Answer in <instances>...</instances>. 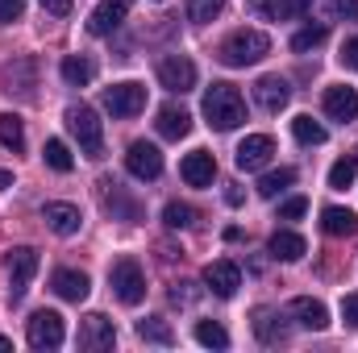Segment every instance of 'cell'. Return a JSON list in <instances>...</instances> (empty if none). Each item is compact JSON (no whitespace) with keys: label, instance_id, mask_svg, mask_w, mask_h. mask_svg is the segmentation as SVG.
Listing matches in <instances>:
<instances>
[{"label":"cell","instance_id":"d590c367","mask_svg":"<svg viewBox=\"0 0 358 353\" xmlns=\"http://www.w3.org/2000/svg\"><path fill=\"white\" fill-rule=\"evenodd\" d=\"M304 212H308V200L304 195H292V200L279 204V220H300Z\"/></svg>","mask_w":358,"mask_h":353},{"label":"cell","instance_id":"ac0fdd59","mask_svg":"<svg viewBox=\"0 0 358 353\" xmlns=\"http://www.w3.org/2000/svg\"><path fill=\"white\" fill-rule=\"evenodd\" d=\"M255 100H259L267 112H283L287 100H292V88H287L283 75H263V80L255 84Z\"/></svg>","mask_w":358,"mask_h":353},{"label":"cell","instance_id":"5bb4252c","mask_svg":"<svg viewBox=\"0 0 358 353\" xmlns=\"http://www.w3.org/2000/svg\"><path fill=\"white\" fill-rule=\"evenodd\" d=\"M275 154V142L267 133H250L242 146H238V171H263Z\"/></svg>","mask_w":358,"mask_h":353},{"label":"cell","instance_id":"52a82bcc","mask_svg":"<svg viewBox=\"0 0 358 353\" xmlns=\"http://www.w3.org/2000/svg\"><path fill=\"white\" fill-rule=\"evenodd\" d=\"M104 108L113 112V117H138L142 108H146V88L142 84H134V80H125V84H113V88H104Z\"/></svg>","mask_w":358,"mask_h":353},{"label":"cell","instance_id":"1f68e13d","mask_svg":"<svg viewBox=\"0 0 358 353\" xmlns=\"http://www.w3.org/2000/svg\"><path fill=\"white\" fill-rule=\"evenodd\" d=\"M163 225H167V229H187V225H196V208L171 200V204L163 208Z\"/></svg>","mask_w":358,"mask_h":353},{"label":"cell","instance_id":"6da1fadb","mask_svg":"<svg viewBox=\"0 0 358 353\" xmlns=\"http://www.w3.org/2000/svg\"><path fill=\"white\" fill-rule=\"evenodd\" d=\"M204 117H208V125H213L217 133L238 129V125L246 121V100H242V91L234 88V84H213V88L204 91Z\"/></svg>","mask_w":358,"mask_h":353},{"label":"cell","instance_id":"b9f144b4","mask_svg":"<svg viewBox=\"0 0 358 353\" xmlns=\"http://www.w3.org/2000/svg\"><path fill=\"white\" fill-rule=\"evenodd\" d=\"M4 187H13V175H8V171H0V191H4Z\"/></svg>","mask_w":358,"mask_h":353},{"label":"cell","instance_id":"e575fe53","mask_svg":"<svg viewBox=\"0 0 358 353\" xmlns=\"http://www.w3.org/2000/svg\"><path fill=\"white\" fill-rule=\"evenodd\" d=\"M221 8H225V0H187V17H192V21H200V25H204V21H213Z\"/></svg>","mask_w":358,"mask_h":353},{"label":"cell","instance_id":"74e56055","mask_svg":"<svg viewBox=\"0 0 358 353\" xmlns=\"http://www.w3.org/2000/svg\"><path fill=\"white\" fill-rule=\"evenodd\" d=\"M342 320H346V329H358V295L342 299Z\"/></svg>","mask_w":358,"mask_h":353},{"label":"cell","instance_id":"2e32d148","mask_svg":"<svg viewBox=\"0 0 358 353\" xmlns=\"http://www.w3.org/2000/svg\"><path fill=\"white\" fill-rule=\"evenodd\" d=\"M125 13H129V0H100L88 17V33H96V38L113 33V29L125 21Z\"/></svg>","mask_w":358,"mask_h":353},{"label":"cell","instance_id":"836d02e7","mask_svg":"<svg viewBox=\"0 0 358 353\" xmlns=\"http://www.w3.org/2000/svg\"><path fill=\"white\" fill-rule=\"evenodd\" d=\"M255 333H259L267 345H279V341L287 337V333H283V324H275V316H271V312H259V320H255Z\"/></svg>","mask_w":358,"mask_h":353},{"label":"cell","instance_id":"8992f818","mask_svg":"<svg viewBox=\"0 0 358 353\" xmlns=\"http://www.w3.org/2000/svg\"><path fill=\"white\" fill-rule=\"evenodd\" d=\"M4 270H8V295H13V303L25 295V287H29V278L38 274V250H29V246H13L8 254H4Z\"/></svg>","mask_w":358,"mask_h":353},{"label":"cell","instance_id":"d4e9b609","mask_svg":"<svg viewBox=\"0 0 358 353\" xmlns=\"http://www.w3.org/2000/svg\"><path fill=\"white\" fill-rule=\"evenodd\" d=\"M0 146L4 150H25V125L17 112H0Z\"/></svg>","mask_w":358,"mask_h":353},{"label":"cell","instance_id":"ba28073f","mask_svg":"<svg viewBox=\"0 0 358 353\" xmlns=\"http://www.w3.org/2000/svg\"><path fill=\"white\" fill-rule=\"evenodd\" d=\"M204 287H208L217 299H234L238 287H242V270L229 262V258H217V262L204 266Z\"/></svg>","mask_w":358,"mask_h":353},{"label":"cell","instance_id":"7bdbcfd3","mask_svg":"<svg viewBox=\"0 0 358 353\" xmlns=\"http://www.w3.org/2000/svg\"><path fill=\"white\" fill-rule=\"evenodd\" d=\"M8 350H13V341H8V337L0 333V353H8Z\"/></svg>","mask_w":358,"mask_h":353},{"label":"cell","instance_id":"ffe728a7","mask_svg":"<svg viewBox=\"0 0 358 353\" xmlns=\"http://www.w3.org/2000/svg\"><path fill=\"white\" fill-rule=\"evenodd\" d=\"M250 8L259 17H271V21H292V17H304L313 8V0H255Z\"/></svg>","mask_w":358,"mask_h":353},{"label":"cell","instance_id":"277c9868","mask_svg":"<svg viewBox=\"0 0 358 353\" xmlns=\"http://www.w3.org/2000/svg\"><path fill=\"white\" fill-rule=\"evenodd\" d=\"M108 283H113V295L125 303V308H138L146 299V274L134 258H117L108 266Z\"/></svg>","mask_w":358,"mask_h":353},{"label":"cell","instance_id":"3957f363","mask_svg":"<svg viewBox=\"0 0 358 353\" xmlns=\"http://www.w3.org/2000/svg\"><path fill=\"white\" fill-rule=\"evenodd\" d=\"M67 129H71V137L80 142V150L88 158L104 154V125H100V117L92 112L88 104H71L67 108Z\"/></svg>","mask_w":358,"mask_h":353},{"label":"cell","instance_id":"83f0119b","mask_svg":"<svg viewBox=\"0 0 358 353\" xmlns=\"http://www.w3.org/2000/svg\"><path fill=\"white\" fill-rule=\"evenodd\" d=\"M138 337H142V341H150V345H171V341H176L171 324H167V320H159V316L138 320Z\"/></svg>","mask_w":358,"mask_h":353},{"label":"cell","instance_id":"9a60e30c","mask_svg":"<svg viewBox=\"0 0 358 353\" xmlns=\"http://www.w3.org/2000/svg\"><path fill=\"white\" fill-rule=\"evenodd\" d=\"M179 175L187 187H208L213 179H217V158L208 154V150H192L183 163H179Z\"/></svg>","mask_w":358,"mask_h":353},{"label":"cell","instance_id":"60d3db41","mask_svg":"<svg viewBox=\"0 0 358 353\" xmlns=\"http://www.w3.org/2000/svg\"><path fill=\"white\" fill-rule=\"evenodd\" d=\"M342 63H346L350 71H358V38H350V42L342 46Z\"/></svg>","mask_w":358,"mask_h":353},{"label":"cell","instance_id":"ee69618b","mask_svg":"<svg viewBox=\"0 0 358 353\" xmlns=\"http://www.w3.org/2000/svg\"><path fill=\"white\" fill-rule=\"evenodd\" d=\"M159 4H163V0H159Z\"/></svg>","mask_w":358,"mask_h":353},{"label":"cell","instance_id":"cb8c5ba5","mask_svg":"<svg viewBox=\"0 0 358 353\" xmlns=\"http://www.w3.org/2000/svg\"><path fill=\"white\" fill-rule=\"evenodd\" d=\"M59 71H63V80H67L71 88H84V84H92V80H96V63H92V59H84V54H67Z\"/></svg>","mask_w":358,"mask_h":353},{"label":"cell","instance_id":"4316f807","mask_svg":"<svg viewBox=\"0 0 358 353\" xmlns=\"http://www.w3.org/2000/svg\"><path fill=\"white\" fill-rule=\"evenodd\" d=\"M42 158H46V167H50V171H59V175H67V171L76 167V158H71V150H67V142H59V137H50V142H46V150H42Z\"/></svg>","mask_w":358,"mask_h":353},{"label":"cell","instance_id":"5b68a950","mask_svg":"<svg viewBox=\"0 0 358 353\" xmlns=\"http://www.w3.org/2000/svg\"><path fill=\"white\" fill-rule=\"evenodd\" d=\"M63 337H67L63 316L50 312V308H38V312L29 316V324H25V341H29V350H59Z\"/></svg>","mask_w":358,"mask_h":353},{"label":"cell","instance_id":"484cf974","mask_svg":"<svg viewBox=\"0 0 358 353\" xmlns=\"http://www.w3.org/2000/svg\"><path fill=\"white\" fill-rule=\"evenodd\" d=\"M292 133H296V142L300 146H321L329 133H325V125L321 121H313V117H296L292 121Z\"/></svg>","mask_w":358,"mask_h":353},{"label":"cell","instance_id":"7c38bea8","mask_svg":"<svg viewBox=\"0 0 358 353\" xmlns=\"http://www.w3.org/2000/svg\"><path fill=\"white\" fill-rule=\"evenodd\" d=\"M42 220L50 225V233H59V237H71V233H80V225H84V212H80L76 204L50 200V204L42 208Z\"/></svg>","mask_w":358,"mask_h":353},{"label":"cell","instance_id":"ab89813d","mask_svg":"<svg viewBox=\"0 0 358 353\" xmlns=\"http://www.w3.org/2000/svg\"><path fill=\"white\" fill-rule=\"evenodd\" d=\"M71 4H76V0H42V8H46L50 17H67V13H71Z\"/></svg>","mask_w":358,"mask_h":353},{"label":"cell","instance_id":"4dcf8cb0","mask_svg":"<svg viewBox=\"0 0 358 353\" xmlns=\"http://www.w3.org/2000/svg\"><path fill=\"white\" fill-rule=\"evenodd\" d=\"M358 175V158L355 154H346V158H338L334 167H329V187H338V191H346Z\"/></svg>","mask_w":358,"mask_h":353},{"label":"cell","instance_id":"603a6c76","mask_svg":"<svg viewBox=\"0 0 358 353\" xmlns=\"http://www.w3.org/2000/svg\"><path fill=\"white\" fill-rule=\"evenodd\" d=\"M321 229H325L329 237H350L358 229V216L350 208H325V212H321Z\"/></svg>","mask_w":358,"mask_h":353},{"label":"cell","instance_id":"d6a6232c","mask_svg":"<svg viewBox=\"0 0 358 353\" xmlns=\"http://www.w3.org/2000/svg\"><path fill=\"white\" fill-rule=\"evenodd\" d=\"M325 38H329V29H325V25H304L300 33H292V50H296V54H304V50L321 46Z\"/></svg>","mask_w":358,"mask_h":353},{"label":"cell","instance_id":"30bf717a","mask_svg":"<svg viewBox=\"0 0 358 353\" xmlns=\"http://www.w3.org/2000/svg\"><path fill=\"white\" fill-rule=\"evenodd\" d=\"M125 171L134 179H159L163 175V154H159V146L134 142V146L125 150Z\"/></svg>","mask_w":358,"mask_h":353},{"label":"cell","instance_id":"f1b7e54d","mask_svg":"<svg viewBox=\"0 0 358 353\" xmlns=\"http://www.w3.org/2000/svg\"><path fill=\"white\" fill-rule=\"evenodd\" d=\"M292 183H296V171H292V167L267 171V175L259 179V195H263V200H275V195H279L283 187H292Z\"/></svg>","mask_w":358,"mask_h":353},{"label":"cell","instance_id":"4fadbf2b","mask_svg":"<svg viewBox=\"0 0 358 353\" xmlns=\"http://www.w3.org/2000/svg\"><path fill=\"white\" fill-rule=\"evenodd\" d=\"M287 316H292V320H296L300 329H313V333L329 329V308H325L321 299H308V295L292 299V303H287Z\"/></svg>","mask_w":358,"mask_h":353},{"label":"cell","instance_id":"e0dca14e","mask_svg":"<svg viewBox=\"0 0 358 353\" xmlns=\"http://www.w3.org/2000/svg\"><path fill=\"white\" fill-rule=\"evenodd\" d=\"M50 287H55L59 299H67V303H84L88 291H92V278L84 274V270H55Z\"/></svg>","mask_w":358,"mask_h":353},{"label":"cell","instance_id":"d6986e66","mask_svg":"<svg viewBox=\"0 0 358 353\" xmlns=\"http://www.w3.org/2000/svg\"><path fill=\"white\" fill-rule=\"evenodd\" d=\"M325 112H329L334 121H355V117H358V91L346 88V84L329 88V91H325Z\"/></svg>","mask_w":358,"mask_h":353},{"label":"cell","instance_id":"44dd1931","mask_svg":"<svg viewBox=\"0 0 358 353\" xmlns=\"http://www.w3.org/2000/svg\"><path fill=\"white\" fill-rule=\"evenodd\" d=\"M159 133H163V137H171V142L187 137V133H192V112H187V108H179V104L159 108Z\"/></svg>","mask_w":358,"mask_h":353},{"label":"cell","instance_id":"8fae6325","mask_svg":"<svg viewBox=\"0 0 358 353\" xmlns=\"http://www.w3.org/2000/svg\"><path fill=\"white\" fill-rule=\"evenodd\" d=\"M159 84L167 91H192L196 88V63L192 59H183V54H171V59H163L159 63Z\"/></svg>","mask_w":358,"mask_h":353},{"label":"cell","instance_id":"7402d4cb","mask_svg":"<svg viewBox=\"0 0 358 353\" xmlns=\"http://www.w3.org/2000/svg\"><path fill=\"white\" fill-rule=\"evenodd\" d=\"M271 254H275L279 262H300V258L308 254V241H304L300 233H292V229H279V233L271 237Z\"/></svg>","mask_w":358,"mask_h":353},{"label":"cell","instance_id":"7a4b0ae2","mask_svg":"<svg viewBox=\"0 0 358 353\" xmlns=\"http://www.w3.org/2000/svg\"><path fill=\"white\" fill-rule=\"evenodd\" d=\"M267 54H271V38L263 29H238L221 46V63L225 67H250V63H259Z\"/></svg>","mask_w":358,"mask_h":353},{"label":"cell","instance_id":"8d00e7d4","mask_svg":"<svg viewBox=\"0 0 358 353\" xmlns=\"http://www.w3.org/2000/svg\"><path fill=\"white\" fill-rule=\"evenodd\" d=\"M25 13V0H0V25H8V21H17Z\"/></svg>","mask_w":358,"mask_h":353},{"label":"cell","instance_id":"f546056e","mask_svg":"<svg viewBox=\"0 0 358 353\" xmlns=\"http://www.w3.org/2000/svg\"><path fill=\"white\" fill-rule=\"evenodd\" d=\"M196 341H200L204 350H225V345H229V333H225L217 320H200V324H196Z\"/></svg>","mask_w":358,"mask_h":353},{"label":"cell","instance_id":"f35d334b","mask_svg":"<svg viewBox=\"0 0 358 353\" xmlns=\"http://www.w3.org/2000/svg\"><path fill=\"white\" fill-rule=\"evenodd\" d=\"M334 17H358V0H329Z\"/></svg>","mask_w":358,"mask_h":353},{"label":"cell","instance_id":"9c48e42d","mask_svg":"<svg viewBox=\"0 0 358 353\" xmlns=\"http://www.w3.org/2000/svg\"><path fill=\"white\" fill-rule=\"evenodd\" d=\"M113 345H117V329H113V320L100 316V312L84 316V324H80V350L100 353V350H113Z\"/></svg>","mask_w":358,"mask_h":353}]
</instances>
